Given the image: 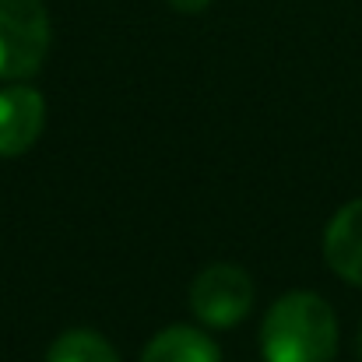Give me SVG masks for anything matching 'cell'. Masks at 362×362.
<instances>
[{
    "instance_id": "ba28073f",
    "label": "cell",
    "mask_w": 362,
    "mask_h": 362,
    "mask_svg": "<svg viewBox=\"0 0 362 362\" xmlns=\"http://www.w3.org/2000/svg\"><path fill=\"white\" fill-rule=\"evenodd\" d=\"M173 11H180V14H197V11H204L211 0H165Z\"/></svg>"
},
{
    "instance_id": "5b68a950",
    "label": "cell",
    "mask_w": 362,
    "mask_h": 362,
    "mask_svg": "<svg viewBox=\"0 0 362 362\" xmlns=\"http://www.w3.org/2000/svg\"><path fill=\"white\" fill-rule=\"evenodd\" d=\"M324 257L338 278L362 288V197L349 201L324 233Z\"/></svg>"
},
{
    "instance_id": "7a4b0ae2",
    "label": "cell",
    "mask_w": 362,
    "mask_h": 362,
    "mask_svg": "<svg viewBox=\"0 0 362 362\" xmlns=\"http://www.w3.org/2000/svg\"><path fill=\"white\" fill-rule=\"evenodd\" d=\"M49 35L42 0H0V81L32 78L49 53Z\"/></svg>"
},
{
    "instance_id": "8992f818",
    "label": "cell",
    "mask_w": 362,
    "mask_h": 362,
    "mask_svg": "<svg viewBox=\"0 0 362 362\" xmlns=\"http://www.w3.org/2000/svg\"><path fill=\"white\" fill-rule=\"evenodd\" d=\"M141 362H222V349L211 334L187 324H173L144 345Z\"/></svg>"
},
{
    "instance_id": "52a82bcc",
    "label": "cell",
    "mask_w": 362,
    "mask_h": 362,
    "mask_svg": "<svg viewBox=\"0 0 362 362\" xmlns=\"http://www.w3.org/2000/svg\"><path fill=\"white\" fill-rule=\"evenodd\" d=\"M46 362H120V356H117V349L99 331L74 327V331H64L49 345Z\"/></svg>"
},
{
    "instance_id": "6da1fadb",
    "label": "cell",
    "mask_w": 362,
    "mask_h": 362,
    "mask_svg": "<svg viewBox=\"0 0 362 362\" xmlns=\"http://www.w3.org/2000/svg\"><path fill=\"white\" fill-rule=\"evenodd\" d=\"M267 362H331L338 356V317L317 292H285L260 320Z\"/></svg>"
},
{
    "instance_id": "3957f363",
    "label": "cell",
    "mask_w": 362,
    "mask_h": 362,
    "mask_svg": "<svg viewBox=\"0 0 362 362\" xmlns=\"http://www.w3.org/2000/svg\"><path fill=\"white\" fill-rule=\"evenodd\" d=\"M253 278L240 264H211L190 285V310L208 327H233L253 310Z\"/></svg>"
},
{
    "instance_id": "9c48e42d",
    "label": "cell",
    "mask_w": 362,
    "mask_h": 362,
    "mask_svg": "<svg viewBox=\"0 0 362 362\" xmlns=\"http://www.w3.org/2000/svg\"><path fill=\"white\" fill-rule=\"evenodd\" d=\"M359 362H362V331H359Z\"/></svg>"
},
{
    "instance_id": "277c9868",
    "label": "cell",
    "mask_w": 362,
    "mask_h": 362,
    "mask_svg": "<svg viewBox=\"0 0 362 362\" xmlns=\"http://www.w3.org/2000/svg\"><path fill=\"white\" fill-rule=\"evenodd\" d=\"M46 127V99L32 85L0 88V158L25 155Z\"/></svg>"
}]
</instances>
